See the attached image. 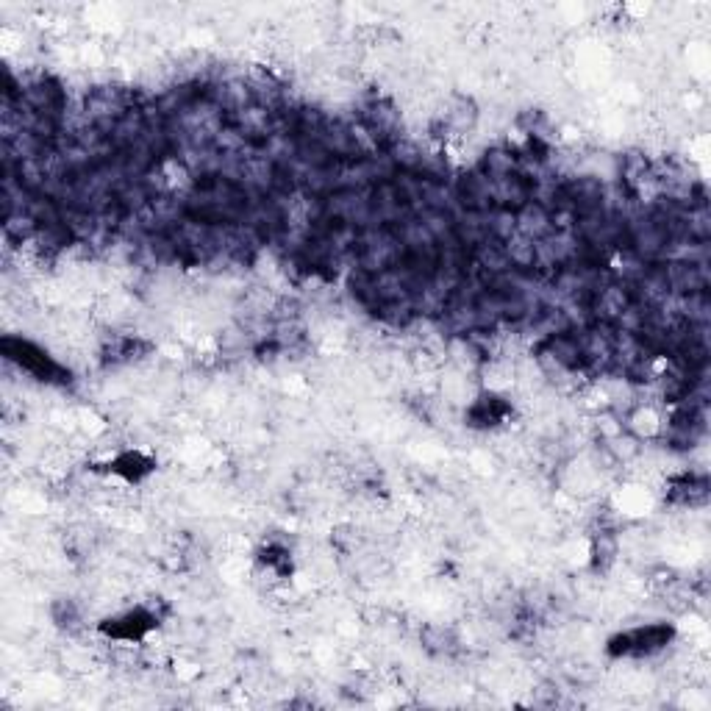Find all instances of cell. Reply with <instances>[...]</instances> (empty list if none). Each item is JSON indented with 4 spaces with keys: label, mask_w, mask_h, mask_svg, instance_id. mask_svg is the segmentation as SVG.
<instances>
[{
    "label": "cell",
    "mask_w": 711,
    "mask_h": 711,
    "mask_svg": "<svg viewBox=\"0 0 711 711\" xmlns=\"http://www.w3.org/2000/svg\"><path fill=\"white\" fill-rule=\"evenodd\" d=\"M478 123V106L473 103V98H450V103L442 112L434 117V137L450 139V137H464L470 134Z\"/></svg>",
    "instance_id": "cell-5"
},
{
    "label": "cell",
    "mask_w": 711,
    "mask_h": 711,
    "mask_svg": "<svg viewBox=\"0 0 711 711\" xmlns=\"http://www.w3.org/2000/svg\"><path fill=\"white\" fill-rule=\"evenodd\" d=\"M256 564L267 575H273L275 581H287L289 575H292V550L287 545H281V542H267L256 553Z\"/></svg>",
    "instance_id": "cell-9"
},
{
    "label": "cell",
    "mask_w": 711,
    "mask_h": 711,
    "mask_svg": "<svg viewBox=\"0 0 711 711\" xmlns=\"http://www.w3.org/2000/svg\"><path fill=\"white\" fill-rule=\"evenodd\" d=\"M159 623H162V614L156 606H137V609H128L117 617L103 620L100 631L109 639H117V642H142L150 631L159 628Z\"/></svg>",
    "instance_id": "cell-3"
},
{
    "label": "cell",
    "mask_w": 711,
    "mask_h": 711,
    "mask_svg": "<svg viewBox=\"0 0 711 711\" xmlns=\"http://www.w3.org/2000/svg\"><path fill=\"white\" fill-rule=\"evenodd\" d=\"M667 500L673 506H681V509H698V506H703L709 500V481H706V475L681 473L670 478Z\"/></svg>",
    "instance_id": "cell-6"
},
{
    "label": "cell",
    "mask_w": 711,
    "mask_h": 711,
    "mask_svg": "<svg viewBox=\"0 0 711 711\" xmlns=\"http://www.w3.org/2000/svg\"><path fill=\"white\" fill-rule=\"evenodd\" d=\"M137 192H139L137 209H142V206H148L150 198H153V195H150V192H145V187H142V184H139ZM131 198H134V184H128V187H125L123 192H120V195H117V200H123L125 206H128V203H131Z\"/></svg>",
    "instance_id": "cell-11"
},
{
    "label": "cell",
    "mask_w": 711,
    "mask_h": 711,
    "mask_svg": "<svg viewBox=\"0 0 711 711\" xmlns=\"http://www.w3.org/2000/svg\"><path fill=\"white\" fill-rule=\"evenodd\" d=\"M514 406L512 400H506L498 392H481L478 398L467 406V414L464 420L470 428H478V431H492V428H500L512 420Z\"/></svg>",
    "instance_id": "cell-4"
},
{
    "label": "cell",
    "mask_w": 711,
    "mask_h": 711,
    "mask_svg": "<svg viewBox=\"0 0 711 711\" xmlns=\"http://www.w3.org/2000/svg\"><path fill=\"white\" fill-rule=\"evenodd\" d=\"M456 637H453V631H448V628H428L425 631V648L431 650V653H439V656H450L453 650H456Z\"/></svg>",
    "instance_id": "cell-10"
},
{
    "label": "cell",
    "mask_w": 711,
    "mask_h": 711,
    "mask_svg": "<svg viewBox=\"0 0 711 711\" xmlns=\"http://www.w3.org/2000/svg\"><path fill=\"white\" fill-rule=\"evenodd\" d=\"M153 470H156V462L142 450H123L106 462V473L120 478L125 484H142Z\"/></svg>",
    "instance_id": "cell-7"
},
{
    "label": "cell",
    "mask_w": 711,
    "mask_h": 711,
    "mask_svg": "<svg viewBox=\"0 0 711 711\" xmlns=\"http://www.w3.org/2000/svg\"><path fill=\"white\" fill-rule=\"evenodd\" d=\"M148 353H150V342L148 339L137 337V334H112V337L103 342V348H100L103 362L109 364L139 362V359L148 356Z\"/></svg>",
    "instance_id": "cell-8"
},
{
    "label": "cell",
    "mask_w": 711,
    "mask_h": 711,
    "mask_svg": "<svg viewBox=\"0 0 711 711\" xmlns=\"http://www.w3.org/2000/svg\"><path fill=\"white\" fill-rule=\"evenodd\" d=\"M0 348H3V356L9 362H14L20 370L45 381V384H67L70 381V373L64 370L62 364L56 362L53 356H48L39 345H34L31 339L3 337Z\"/></svg>",
    "instance_id": "cell-2"
},
{
    "label": "cell",
    "mask_w": 711,
    "mask_h": 711,
    "mask_svg": "<svg viewBox=\"0 0 711 711\" xmlns=\"http://www.w3.org/2000/svg\"><path fill=\"white\" fill-rule=\"evenodd\" d=\"M675 628L670 623H648L620 631L609 639L606 653L612 659H648L662 653L667 645H673Z\"/></svg>",
    "instance_id": "cell-1"
}]
</instances>
